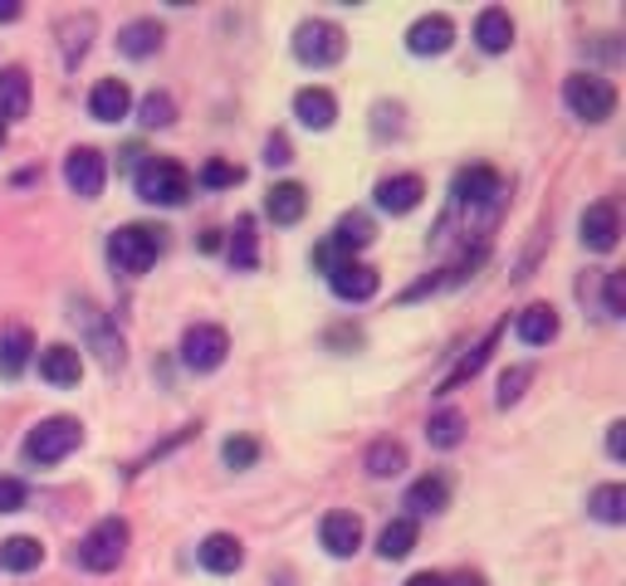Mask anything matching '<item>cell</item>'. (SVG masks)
<instances>
[{"label":"cell","instance_id":"9a60e30c","mask_svg":"<svg viewBox=\"0 0 626 586\" xmlns=\"http://www.w3.org/2000/svg\"><path fill=\"white\" fill-rule=\"evenodd\" d=\"M514 332H519V342H529V348H548V342L558 338V308H553V303H529V308L514 318Z\"/></svg>","mask_w":626,"mask_h":586},{"label":"cell","instance_id":"7c38bea8","mask_svg":"<svg viewBox=\"0 0 626 586\" xmlns=\"http://www.w3.org/2000/svg\"><path fill=\"white\" fill-rule=\"evenodd\" d=\"M318 538H323V548L333 552V558H352V552L362 548V518L358 513H323V523H318Z\"/></svg>","mask_w":626,"mask_h":586},{"label":"cell","instance_id":"d6a6232c","mask_svg":"<svg viewBox=\"0 0 626 586\" xmlns=\"http://www.w3.org/2000/svg\"><path fill=\"white\" fill-rule=\"evenodd\" d=\"M426 440H431L436 449H455L465 440V415L461 411H436L431 425H426Z\"/></svg>","mask_w":626,"mask_h":586},{"label":"cell","instance_id":"7bdbcfd3","mask_svg":"<svg viewBox=\"0 0 626 586\" xmlns=\"http://www.w3.org/2000/svg\"><path fill=\"white\" fill-rule=\"evenodd\" d=\"M142 162V146H128V152L118 156V166H138Z\"/></svg>","mask_w":626,"mask_h":586},{"label":"cell","instance_id":"5bb4252c","mask_svg":"<svg viewBox=\"0 0 626 586\" xmlns=\"http://www.w3.org/2000/svg\"><path fill=\"white\" fill-rule=\"evenodd\" d=\"M421 196H426V181H421V176H411V172L378 181V206L387 215H411L416 206H421Z\"/></svg>","mask_w":626,"mask_h":586},{"label":"cell","instance_id":"bcb514c9","mask_svg":"<svg viewBox=\"0 0 626 586\" xmlns=\"http://www.w3.org/2000/svg\"><path fill=\"white\" fill-rule=\"evenodd\" d=\"M0 146H5V118H0Z\"/></svg>","mask_w":626,"mask_h":586},{"label":"cell","instance_id":"e0dca14e","mask_svg":"<svg viewBox=\"0 0 626 586\" xmlns=\"http://www.w3.org/2000/svg\"><path fill=\"white\" fill-rule=\"evenodd\" d=\"M128 108H132V93H128V83L123 79H98L93 83V93H89V113L98 122H118V118H128Z\"/></svg>","mask_w":626,"mask_h":586},{"label":"cell","instance_id":"f1b7e54d","mask_svg":"<svg viewBox=\"0 0 626 586\" xmlns=\"http://www.w3.org/2000/svg\"><path fill=\"white\" fill-rule=\"evenodd\" d=\"M495 342H499V328H495V332H485V338H479L475 348H470L465 358L451 366V376H445V382H441V396H451V391H455V386H461V382H470V376H475L479 366L489 362V352H495Z\"/></svg>","mask_w":626,"mask_h":586},{"label":"cell","instance_id":"ba28073f","mask_svg":"<svg viewBox=\"0 0 626 586\" xmlns=\"http://www.w3.org/2000/svg\"><path fill=\"white\" fill-rule=\"evenodd\" d=\"M225 352H231V338H225V328H216V323H196V328H186V338H182V362L192 366V372H216V366L225 362Z\"/></svg>","mask_w":626,"mask_h":586},{"label":"cell","instance_id":"60d3db41","mask_svg":"<svg viewBox=\"0 0 626 586\" xmlns=\"http://www.w3.org/2000/svg\"><path fill=\"white\" fill-rule=\"evenodd\" d=\"M607 313L617 318V313H626V289H622V274H607Z\"/></svg>","mask_w":626,"mask_h":586},{"label":"cell","instance_id":"ac0fdd59","mask_svg":"<svg viewBox=\"0 0 626 586\" xmlns=\"http://www.w3.org/2000/svg\"><path fill=\"white\" fill-rule=\"evenodd\" d=\"M39 376H45L49 386H79V376H83V358L69 342H55V348H45L39 352Z\"/></svg>","mask_w":626,"mask_h":586},{"label":"cell","instance_id":"8d00e7d4","mask_svg":"<svg viewBox=\"0 0 626 586\" xmlns=\"http://www.w3.org/2000/svg\"><path fill=\"white\" fill-rule=\"evenodd\" d=\"M529 382H534V372H529V366H509V372L499 376V396H495L499 411H509V406H514L519 396H524V386H529Z\"/></svg>","mask_w":626,"mask_h":586},{"label":"cell","instance_id":"5b68a950","mask_svg":"<svg viewBox=\"0 0 626 586\" xmlns=\"http://www.w3.org/2000/svg\"><path fill=\"white\" fill-rule=\"evenodd\" d=\"M162 230H152V225H123V230H113V239H108V255H113V265L123 269V274H148V269L156 265V255H162Z\"/></svg>","mask_w":626,"mask_h":586},{"label":"cell","instance_id":"f546056e","mask_svg":"<svg viewBox=\"0 0 626 586\" xmlns=\"http://www.w3.org/2000/svg\"><path fill=\"white\" fill-rule=\"evenodd\" d=\"M406 469V445L402 440H378L368 449V474L372 479H396Z\"/></svg>","mask_w":626,"mask_h":586},{"label":"cell","instance_id":"f35d334b","mask_svg":"<svg viewBox=\"0 0 626 586\" xmlns=\"http://www.w3.org/2000/svg\"><path fill=\"white\" fill-rule=\"evenodd\" d=\"M15 508H25V484L0 474V513H15Z\"/></svg>","mask_w":626,"mask_h":586},{"label":"cell","instance_id":"484cf974","mask_svg":"<svg viewBox=\"0 0 626 586\" xmlns=\"http://www.w3.org/2000/svg\"><path fill=\"white\" fill-rule=\"evenodd\" d=\"M416 532H421V528H416V518H406V513H402V518H392L387 528H382L378 552H382V558H387V562L411 558V548H416Z\"/></svg>","mask_w":626,"mask_h":586},{"label":"cell","instance_id":"d4e9b609","mask_svg":"<svg viewBox=\"0 0 626 586\" xmlns=\"http://www.w3.org/2000/svg\"><path fill=\"white\" fill-rule=\"evenodd\" d=\"M39 562H45V548H39V538H25V532H15V538L0 542V567H5V572H35Z\"/></svg>","mask_w":626,"mask_h":586},{"label":"cell","instance_id":"44dd1931","mask_svg":"<svg viewBox=\"0 0 626 586\" xmlns=\"http://www.w3.org/2000/svg\"><path fill=\"white\" fill-rule=\"evenodd\" d=\"M475 39H479V49H485V55H505V49L514 45V20H509V10H499V5L479 10Z\"/></svg>","mask_w":626,"mask_h":586},{"label":"cell","instance_id":"e575fe53","mask_svg":"<svg viewBox=\"0 0 626 586\" xmlns=\"http://www.w3.org/2000/svg\"><path fill=\"white\" fill-rule=\"evenodd\" d=\"M138 113H142V128H172L176 122V103L166 93H148Z\"/></svg>","mask_w":626,"mask_h":586},{"label":"cell","instance_id":"30bf717a","mask_svg":"<svg viewBox=\"0 0 626 586\" xmlns=\"http://www.w3.org/2000/svg\"><path fill=\"white\" fill-rule=\"evenodd\" d=\"M328 284H333V293H338L343 303H368L372 293H378V269L372 265H362V259H343V265H333L328 269Z\"/></svg>","mask_w":626,"mask_h":586},{"label":"cell","instance_id":"9c48e42d","mask_svg":"<svg viewBox=\"0 0 626 586\" xmlns=\"http://www.w3.org/2000/svg\"><path fill=\"white\" fill-rule=\"evenodd\" d=\"M65 181H69V191H74V196L93 201V196L103 191V181H108L103 152H93V146H74V152L65 156Z\"/></svg>","mask_w":626,"mask_h":586},{"label":"cell","instance_id":"836d02e7","mask_svg":"<svg viewBox=\"0 0 626 586\" xmlns=\"http://www.w3.org/2000/svg\"><path fill=\"white\" fill-rule=\"evenodd\" d=\"M231 259H235V269H255V265H259V249H255V220H250V215H240V220H235V230H231Z\"/></svg>","mask_w":626,"mask_h":586},{"label":"cell","instance_id":"4fadbf2b","mask_svg":"<svg viewBox=\"0 0 626 586\" xmlns=\"http://www.w3.org/2000/svg\"><path fill=\"white\" fill-rule=\"evenodd\" d=\"M455 45V25H451V15H421L411 30H406V49L411 55H445V49Z\"/></svg>","mask_w":626,"mask_h":586},{"label":"cell","instance_id":"603a6c76","mask_svg":"<svg viewBox=\"0 0 626 586\" xmlns=\"http://www.w3.org/2000/svg\"><path fill=\"white\" fill-rule=\"evenodd\" d=\"M162 39H166V30L156 25V20H132V25L118 30V49L128 59H152L156 49H162Z\"/></svg>","mask_w":626,"mask_h":586},{"label":"cell","instance_id":"8fae6325","mask_svg":"<svg viewBox=\"0 0 626 586\" xmlns=\"http://www.w3.org/2000/svg\"><path fill=\"white\" fill-rule=\"evenodd\" d=\"M617 235H622V215L612 201H592L588 211H582V245H588L592 255L617 249Z\"/></svg>","mask_w":626,"mask_h":586},{"label":"cell","instance_id":"1f68e13d","mask_svg":"<svg viewBox=\"0 0 626 586\" xmlns=\"http://www.w3.org/2000/svg\"><path fill=\"white\" fill-rule=\"evenodd\" d=\"M588 513H592L598 523H626V489H622V484H602V489H592Z\"/></svg>","mask_w":626,"mask_h":586},{"label":"cell","instance_id":"b9f144b4","mask_svg":"<svg viewBox=\"0 0 626 586\" xmlns=\"http://www.w3.org/2000/svg\"><path fill=\"white\" fill-rule=\"evenodd\" d=\"M607 455H612V459L626 455V421H612V425H607Z\"/></svg>","mask_w":626,"mask_h":586},{"label":"cell","instance_id":"7a4b0ae2","mask_svg":"<svg viewBox=\"0 0 626 586\" xmlns=\"http://www.w3.org/2000/svg\"><path fill=\"white\" fill-rule=\"evenodd\" d=\"M123 552H128V523L123 518H98L89 532H83L74 562L83 572H113L123 562Z\"/></svg>","mask_w":626,"mask_h":586},{"label":"cell","instance_id":"4dcf8cb0","mask_svg":"<svg viewBox=\"0 0 626 586\" xmlns=\"http://www.w3.org/2000/svg\"><path fill=\"white\" fill-rule=\"evenodd\" d=\"M59 35H65V69H79V59L89 55V39H93V15H69L59 25Z\"/></svg>","mask_w":626,"mask_h":586},{"label":"cell","instance_id":"277c9868","mask_svg":"<svg viewBox=\"0 0 626 586\" xmlns=\"http://www.w3.org/2000/svg\"><path fill=\"white\" fill-rule=\"evenodd\" d=\"M348 55V35H343V25H333V20H304V25L294 30V59L309 69H328L338 65V59Z\"/></svg>","mask_w":626,"mask_h":586},{"label":"cell","instance_id":"2e32d148","mask_svg":"<svg viewBox=\"0 0 626 586\" xmlns=\"http://www.w3.org/2000/svg\"><path fill=\"white\" fill-rule=\"evenodd\" d=\"M196 558H201L206 572H216V577H231L240 562H245V548H240L235 532H211V538L196 548Z\"/></svg>","mask_w":626,"mask_h":586},{"label":"cell","instance_id":"8992f818","mask_svg":"<svg viewBox=\"0 0 626 586\" xmlns=\"http://www.w3.org/2000/svg\"><path fill=\"white\" fill-rule=\"evenodd\" d=\"M455 206L470 215H485V225L499 215V206H505V176L495 172V166H470V172L455 176Z\"/></svg>","mask_w":626,"mask_h":586},{"label":"cell","instance_id":"ee69618b","mask_svg":"<svg viewBox=\"0 0 626 586\" xmlns=\"http://www.w3.org/2000/svg\"><path fill=\"white\" fill-rule=\"evenodd\" d=\"M0 20H20V5H10V0H0Z\"/></svg>","mask_w":626,"mask_h":586},{"label":"cell","instance_id":"74e56055","mask_svg":"<svg viewBox=\"0 0 626 586\" xmlns=\"http://www.w3.org/2000/svg\"><path fill=\"white\" fill-rule=\"evenodd\" d=\"M221 459H225L231 469H250V465L259 459V440H250V435H231V440L221 445Z\"/></svg>","mask_w":626,"mask_h":586},{"label":"cell","instance_id":"f6af8a7d","mask_svg":"<svg viewBox=\"0 0 626 586\" xmlns=\"http://www.w3.org/2000/svg\"><path fill=\"white\" fill-rule=\"evenodd\" d=\"M406 586H441V582H436V577H411Z\"/></svg>","mask_w":626,"mask_h":586},{"label":"cell","instance_id":"d590c367","mask_svg":"<svg viewBox=\"0 0 626 586\" xmlns=\"http://www.w3.org/2000/svg\"><path fill=\"white\" fill-rule=\"evenodd\" d=\"M240 166L225 162V156H211V162L201 166V186H211V191H225V186H240Z\"/></svg>","mask_w":626,"mask_h":586},{"label":"cell","instance_id":"4316f807","mask_svg":"<svg viewBox=\"0 0 626 586\" xmlns=\"http://www.w3.org/2000/svg\"><path fill=\"white\" fill-rule=\"evenodd\" d=\"M372 235H378V230H372V220L362 215V211H352V215H343V220H338V230L328 235V245L338 249V255H348V259H352V249L372 245Z\"/></svg>","mask_w":626,"mask_h":586},{"label":"cell","instance_id":"d6986e66","mask_svg":"<svg viewBox=\"0 0 626 586\" xmlns=\"http://www.w3.org/2000/svg\"><path fill=\"white\" fill-rule=\"evenodd\" d=\"M294 118L313 132H328L333 118H338V103H333L328 89H299L294 93Z\"/></svg>","mask_w":626,"mask_h":586},{"label":"cell","instance_id":"ab89813d","mask_svg":"<svg viewBox=\"0 0 626 586\" xmlns=\"http://www.w3.org/2000/svg\"><path fill=\"white\" fill-rule=\"evenodd\" d=\"M265 162H269V166H289V162H294V152H289V138H285V132H275V138L265 142Z\"/></svg>","mask_w":626,"mask_h":586},{"label":"cell","instance_id":"ffe728a7","mask_svg":"<svg viewBox=\"0 0 626 586\" xmlns=\"http://www.w3.org/2000/svg\"><path fill=\"white\" fill-rule=\"evenodd\" d=\"M309 211V191L299 181H279L275 191L265 196V215L275 220V225H299Z\"/></svg>","mask_w":626,"mask_h":586},{"label":"cell","instance_id":"cb8c5ba5","mask_svg":"<svg viewBox=\"0 0 626 586\" xmlns=\"http://www.w3.org/2000/svg\"><path fill=\"white\" fill-rule=\"evenodd\" d=\"M30 113V73L25 69H0V118H25Z\"/></svg>","mask_w":626,"mask_h":586},{"label":"cell","instance_id":"6da1fadb","mask_svg":"<svg viewBox=\"0 0 626 586\" xmlns=\"http://www.w3.org/2000/svg\"><path fill=\"white\" fill-rule=\"evenodd\" d=\"M79 445H83V425L74 415H49V421H39L35 431L25 435V459L30 465H59V459H69Z\"/></svg>","mask_w":626,"mask_h":586},{"label":"cell","instance_id":"52a82bcc","mask_svg":"<svg viewBox=\"0 0 626 586\" xmlns=\"http://www.w3.org/2000/svg\"><path fill=\"white\" fill-rule=\"evenodd\" d=\"M563 103H568L582 122H607L612 113H617V89H612L607 79H598V73H568Z\"/></svg>","mask_w":626,"mask_h":586},{"label":"cell","instance_id":"3957f363","mask_svg":"<svg viewBox=\"0 0 626 586\" xmlns=\"http://www.w3.org/2000/svg\"><path fill=\"white\" fill-rule=\"evenodd\" d=\"M138 196L148 206H186V196H192V172H186L182 162L152 156V162L138 166Z\"/></svg>","mask_w":626,"mask_h":586},{"label":"cell","instance_id":"7402d4cb","mask_svg":"<svg viewBox=\"0 0 626 586\" xmlns=\"http://www.w3.org/2000/svg\"><path fill=\"white\" fill-rule=\"evenodd\" d=\"M445 504H451V484H445L441 474H426L406 489V508H411L406 518H431V513H441Z\"/></svg>","mask_w":626,"mask_h":586},{"label":"cell","instance_id":"83f0119b","mask_svg":"<svg viewBox=\"0 0 626 586\" xmlns=\"http://www.w3.org/2000/svg\"><path fill=\"white\" fill-rule=\"evenodd\" d=\"M30 352H35V338L25 328H5L0 332V376H20L30 366Z\"/></svg>","mask_w":626,"mask_h":586}]
</instances>
